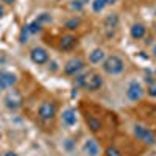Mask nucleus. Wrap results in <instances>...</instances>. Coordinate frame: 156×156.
<instances>
[{"label":"nucleus","mask_w":156,"mask_h":156,"mask_svg":"<svg viewBox=\"0 0 156 156\" xmlns=\"http://www.w3.org/2000/svg\"><path fill=\"white\" fill-rule=\"evenodd\" d=\"M86 123H87V128L92 133H98L100 129H101L100 119H95V117H92V115H86Z\"/></svg>","instance_id":"2eb2a0df"},{"label":"nucleus","mask_w":156,"mask_h":156,"mask_svg":"<svg viewBox=\"0 0 156 156\" xmlns=\"http://www.w3.org/2000/svg\"><path fill=\"white\" fill-rule=\"evenodd\" d=\"M3 14H5V11H3V6H2V5H0V19H2V17H3Z\"/></svg>","instance_id":"cd10ccee"},{"label":"nucleus","mask_w":156,"mask_h":156,"mask_svg":"<svg viewBox=\"0 0 156 156\" xmlns=\"http://www.w3.org/2000/svg\"><path fill=\"white\" fill-rule=\"evenodd\" d=\"M56 115V105L53 101H42L37 109V117L42 122H51Z\"/></svg>","instance_id":"f03ea898"},{"label":"nucleus","mask_w":156,"mask_h":156,"mask_svg":"<svg viewBox=\"0 0 156 156\" xmlns=\"http://www.w3.org/2000/svg\"><path fill=\"white\" fill-rule=\"evenodd\" d=\"M83 69H84V61L81 58H73V59L66 62V66H64V73H66L67 76H76Z\"/></svg>","instance_id":"423d86ee"},{"label":"nucleus","mask_w":156,"mask_h":156,"mask_svg":"<svg viewBox=\"0 0 156 156\" xmlns=\"http://www.w3.org/2000/svg\"><path fill=\"white\" fill-rule=\"evenodd\" d=\"M41 27H42L41 22L33 20L31 23H28V25H27V30H28V33H30V34H36V33L41 31Z\"/></svg>","instance_id":"a211bd4d"},{"label":"nucleus","mask_w":156,"mask_h":156,"mask_svg":"<svg viewBox=\"0 0 156 156\" xmlns=\"http://www.w3.org/2000/svg\"><path fill=\"white\" fill-rule=\"evenodd\" d=\"M103 86V76L97 72H90L86 75V80H84V84H83V89L89 90V92H97L100 90Z\"/></svg>","instance_id":"7ed1b4c3"},{"label":"nucleus","mask_w":156,"mask_h":156,"mask_svg":"<svg viewBox=\"0 0 156 156\" xmlns=\"http://www.w3.org/2000/svg\"><path fill=\"white\" fill-rule=\"evenodd\" d=\"M115 2H117V0H105L106 6H112V5H115Z\"/></svg>","instance_id":"393cba45"},{"label":"nucleus","mask_w":156,"mask_h":156,"mask_svg":"<svg viewBox=\"0 0 156 156\" xmlns=\"http://www.w3.org/2000/svg\"><path fill=\"white\" fill-rule=\"evenodd\" d=\"M22 95L17 92V90H11V92L5 97L3 103H5V106L11 111H17L20 106H22Z\"/></svg>","instance_id":"0eeeda50"},{"label":"nucleus","mask_w":156,"mask_h":156,"mask_svg":"<svg viewBox=\"0 0 156 156\" xmlns=\"http://www.w3.org/2000/svg\"><path fill=\"white\" fill-rule=\"evenodd\" d=\"M17 83V75L12 73V72H0V87L3 89H8V87H12Z\"/></svg>","instance_id":"1a4fd4ad"},{"label":"nucleus","mask_w":156,"mask_h":156,"mask_svg":"<svg viewBox=\"0 0 156 156\" xmlns=\"http://www.w3.org/2000/svg\"><path fill=\"white\" fill-rule=\"evenodd\" d=\"M83 2H81V0H73V2H72V5H70V8L72 9H75V11H81L83 9Z\"/></svg>","instance_id":"4be33fe9"},{"label":"nucleus","mask_w":156,"mask_h":156,"mask_svg":"<svg viewBox=\"0 0 156 156\" xmlns=\"http://www.w3.org/2000/svg\"><path fill=\"white\" fill-rule=\"evenodd\" d=\"M106 156H122V151L115 147H108L106 148Z\"/></svg>","instance_id":"aec40b11"},{"label":"nucleus","mask_w":156,"mask_h":156,"mask_svg":"<svg viewBox=\"0 0 156 156\" xmlns=\"http://www.w3.org/2000/svg\"><path fill=\"white\" fill-rule=\"evenodd\" d=\"M0 92H2V87H0Z\"/></svg>","instance_id":"7c9ffc66"},{"label":"nucleus","mask_w":156,"mask_h":156,"mask_svg":"<svg viewBox=\"0 0 156 156\" xmlns=\"http://www.w3.org/2000/svg\"><path fill=\"white\" fill-rule=\"evenodd\" d=\"M28 30H27V27H23L22 28V33H20V42H27V37H28Z\"/></svg>","instance_id":"5701e85b"},{"label":"nucleus","mask_w":156,"mask_h":156,"mask_svg":"<svg viewBox=\"0 0 156 156\" xmlns=\"http://www.w3.org/2000/svg\"><path fill=\"white\" fill-rule=\"evenodd\" d=\"M90 6H92V11H94V12L100 14V12L106 8V3H105V0H92Z\"/></svg>","instance_id":"f3484780"},{"label":"nucleus","mask_w":156,"mask_h":156,"mask_svg":"<svg viewBox=\"0 0 156 156\" xmlns=\"http://www.w3.org/2000/svg\"><path fill=\"white\" fill-rule=\"evenodd\" d=\"M129 34H131L133 39H136V41H139V39H142L145 34H147V28H145V25L144 23H133V27L131 30H129Z\"/></svg>","instance_id":"9b49d317"},{"label":"nucleus","mask_w":156,"mask_h":156,"mask_svg":"<svg viewBox=\"0 0 156 156\" xmlns=\"http://www.w3.org/2000/svg\"><path fill=\"white\" fill-rule=\"evenodd\" d=\"M80 23H81L80 17H73V19L66 22V28L67 30H75V28H78V25H80Z\"/></svg>","instance_id":"6ab92c4d"},{"label":"nucleus","mask_w":156,"mask_h":156,"mask_svg":"<svg viewBox=\"0 0 156 156\" xmlns=\"http://www.w3.org/2000/svg\"><path fill=\"white\" fill-rule=\"evenodd\" d=\"M105 50L103 48H94L92 51L89 53V61L92 62V64H100L105 61Z\"/></svg>","instance_id":"4468645a"},{"label":"nucleus","mask_w":156,"mask_h":156,"mask_svg":"<svg viewBox=\"0 0 156 156\" xmlns=\"http://www.w3.org/2000/svg\"><path fill=\"white\" fill-rule=\"evenodd\" d=\"M30 58H31V61L34 64L41 66V64H45L48 61V53H47V50L42 48V47H34L30 51Z\"/></svg>","instance_id":"6e6552de"},{"label":"nucleus","mask_w":156,"mask_h":156,"mask_svg":"<svg viewBox=\"0 0 156 156\" xmlns=\"http://www.w3.org/2000/svg\"><path fill=\"white\" fill-rule=\"evenodd\" d=\"M105 27L108 28V30H115L117 27H119V16L117 14H109V16H106V19H105Z\"/></svg>","instance_id":"dca6fc26"},{"label":"nucleus","mask_w":156,"mask_h":156,"mask_svg":"<svg viewBox=\"0 0 156 156\" xmlns=\"http://www.w3.org/2000/svg\"><path fill=\"white\" fill-rule=\"evenodd\" d=\"M61 119L67 126H73L76 123V112H75V109H70V108L64 109L62 114H61Z\"/></svg>","instance_id":"ddd939ff"},{"label":"nucleus","mask_w":156,"mask_h":156,"mask_svg":"<svg viewBox=\"0 0 156 156\" xmlns=\"http://www.w3.org/2000/svg\"><path fill=\"white\" fill-rule=\"evenodd\" d=\"M153 55H154V56H156V45H154V47H153Z\"/></svg>","instance_id":"c756f323"},{"label":"nucleus","mask_w":156,"mask_h":156,"mask_svg":"<svg viewBox=\"0 0 156 156\" xmlns=\"http://www.w3.org/2000/svg\"><path fill=\"white\" fill-rule=\"evenodd\" d=\"M76 44V37L73 34H64L61 37V41H59V48L61 50H72Z\"/></svg>","instance_id":"f8f14e48"},{"label":"nucleus","mask_w":156,"mask_h":156,"mask_svg":"<svg viewBox=\"0 0 156 156\" xmlns=\"http://www.w3.org/2000/svg\"><path fill=\"white\" fill-rule=\"evenodd\" d=\"M134 136L139 140L144 142V144H147V145H154L156 144L154 133L151 131L150 128H145V126H142V125H134Z\"/></svg>","instance_id":"20e7f679"},{"label":"nucleus","mask_w":156,"mask_h":156,"mask_svg":"<svg viewBox=\"0 0 156 156\" xmlns=\"http://www.w3.org/2000/svg\"><path fill=\"white\" fill-rule=\"evenodd\" d=\"M101 69L108 75H119L125 70V61L117 55H111L101 62Z\"/></svg>","instance_id":"f257e3e1"},{"label":"nucleus","mask_w":156,"mask_h":156,"mask_svg":"<svg viewBox=\"0 0 156 156\" xmlns=\"http://www.w3.org/2000/svg\"><path fill=\"white\" fill-rule=\"evenodd\" d=\"M154 16H156V11H154Z\"/></svg>","instance_id":"2f4dec72"},{"label":"nucleus","mask_w":156,"mask_h":156,"mask_svg":"<svg viewBox=\"0 0 156 156\" xmlns=\"http://www.w3.org/2000/svg\"><path fill=\"white\" fill-rule=\"evenodd\" d=\"M144 97V87L139 81H129L128 87H126V98L129 101H140Z\"/></svg>","instance_id":"39448f33"},{"label":"nucleus","mask_w":156,"mask_h":156,"mask_svg":"<svg viewBox=\"0 0 156 156\" xmlns=\"http://www.w3.org/2000/svg\"><path fill=\"white\" fill-rule=\"evenodd\" d=\"M2 2H3V3H6V5H12V3L16 2V0H2Z\"/></svg>","instance_id":"bb28decb"},{"label":"nucleus","mask_w":156,"mask_h":156,"mask_svg":"<svg viewBox=\"0 0 156 156\" xmlns=\"http://www.w3.org/2000/svg\"><path fill=\"white\" fill-rule=\"evenodd\" d=\"M5 156H19L17 153H14V151H6L5 153Z\"/></svg>","instance_id":"a878e982"},{"label":"nucleus","mask_w":156,"mask_h":156,"mask_svg":"<svg viewBox=\"0 0 156 156\" xmlns=\"http://www.w3.org/2000/svg\"><path fill=\"white\" fill-rule=\"evenodd\" d=\"M83 151L87 156H98L100 154V147L97 144V140L95 139H87L83 144Z\"/></svg>","instance_id":"9d476101"},{"label":"nucleus","mask_w":156,"mask_h":156,"mask_svg":"<svg viewBox=\"0 0 156 156\" xmlns=\"http://www.w3.org/2000/svg\"><path fill=\"white\" fill-rule=\"evenodd\" d=\"M81 2H83V3H90L92 0H81Z\"/></svg>","instance_id":"c85d7f7f"},{"label":"nucleus","mask_w":156,"mask_h":156,"mask_svg":"<svg viewBox=\"0 0 156 156\" xmlns=\"http://www.w3.org/2000/svg\"><path fill=\"white\" fill-rule=\"evenodd\" d=\"M147 94H148L151 98H156V83H154V81L150 83V86H148V89H147Z\"/></svg>","instance_id":"412c9836"},{"label":"nucleus","mask_w":156,"mask_h":156,"mask_svg":"<svg viewBox=\"0 0 156 156\" xmlns=\"http://www.w3.org/2000/svg\"><path fill=\"white\" fill-rule=\"evenodd\" d=\"M36 20L42 23V22H50V20H51V17H50V16H47V14H42V16H39Z\"/></svg>","instance_id":"b1692460"}]
</instances>
